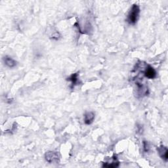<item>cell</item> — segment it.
<instances>
[{
	"mask_svg": "<svg viewBox=\"0 0 168 168\" xmlns=\"http://www.w3.org/2000/svg\"><path fill=\"white\" fill-rule=\"evenodd\" d=\"M139 13H140V9L139 7L134 4L132 6L131 8V10L128 14L127 21L128 23L130 24H135L137 22L138 20L139 16Z\"/></svg>",
	"mask_w": 168,
	"mask_h": 168,
	"instance_id": "obj_1",
	"label": "cell"
},
{
	"mask_svg": "<svg viewBox=\"0 0 168 168\" xmlns=\"http://www.w3.org/2000/svg\"><path fill=\"white\" fill-rule=\"evenodd\" d=\"M45 158L50 163H58L60 162V155L58 152L48 151L45 154Z\"/></svg>",
	"mask_w": 168,
	"mask_h": 168,
	"instance_id": "obj_2",
	"label": "cell"
},
{
	"mask_svg": "<svg viewBox=\"0 0 168 168\" xmlns=\"http://www.w3.org/2000/svg\"><path fill=\"white\" fill-rule=\"evenodd\" d=\"M144 76L148 79H154L156 77V72L152 66L150 65H145V68L143 70Z\"/></svg>",
	"mask_w": 168,
	"mask_h": 168,
	"instance_id": "obj_3",
	"label": "cell"
},
{
	"mask_svg": "<svg viewBox=\"0 0 168 168\" xmlns=\"http://www.w3.org/2000/svg\"><path fill=\"white\" fill-rule=\"evenodd\" d=\"M157 150L158 152L159 155L163 159L165 162L167 161L168 159V150L167 147H166L165 146H160V147H158L157 148Z\"/></svg>",
	"mask_w": 168,
	"mask_h": 168,
	"instance_id": "obj_4",
	"label": "cell"
},
{
	"mask_svg": "<svg viewBox=\"0 0 168 168\" xmlns=\"http://www.w3.org/2000/svg\"><path fill=\"white\" fill-rule=\"evenodd\" d=\"M111 162H106V163H104V164L103 166V167H118L119 166V165H120V162H119V161L117 160V158L116 156H114L112 159H111Z\"/></svg>",
	"mask_w": 168,
	"mask_h": 168,
	"instance_id": "obj_5",
	"label": "cell"
},
{
	"mask_svg": "<svg viewBox=\"0 0 168 168\" xmlns=\"http://www.w3.org/2000/svg\"><path fill=\"white\" fill-rule=\"evenodd\" d=\"M95 119V114L93 112H87L84 115V122L87 125H90Z\"/></svg>",
	"mask_w": 168,
	"mask_h": 168,
	"instance_id": "obj_6",
	"label": "cell"
},
{
	"mask_svg": "<svg viewBox=\"0 0 168 168\" xmlns=\"http://www.w3.org/2000/svg\"><path fill=\"white\" fill-rule=\"evenodd\" d=\"M3 61L5 64L9 68H13L16 66V61L15 60L11 57L9 56H5L3 58Z\"/></svg>",
	"mask_w": 168,
	"mask_h": 168,
	"instance_id": "obj_7",
	"label": "cell"
},
{
	"mask_svg": "<svg viewBox=\"0 0 168 168\" xmlns=\"http://www.w3.org/2000/svg\"><path fill=\"white\" fill-rule=\"evenodd\" d=\"M67 80L70 81L72 82V88L74 87L75 86L78 85V82H79V79H78V73H75L73 74L72 76H70V77H69Z\"/></svg>",
	"mask_w": 168,
	"mask_h": 168,
	"instance_id": "obj_8",
	"label": "cell"
},
{
	"mask_svg": "<svg viewBox=\"0 0 168 168\" xmlns=\"http://www.w3.org/2000/svg\"><path fill=\"white\" fill-rule=\"evenodd\" d=\"M149 145L148 144V143L146 142V141H144V150L145 152H148L149 150Z\"/></svg>",
	"mask_w": 168,
	"mask_h": 168,
	"instance_id": "obj_9",
	"label": "cell"
}]
</instances>
